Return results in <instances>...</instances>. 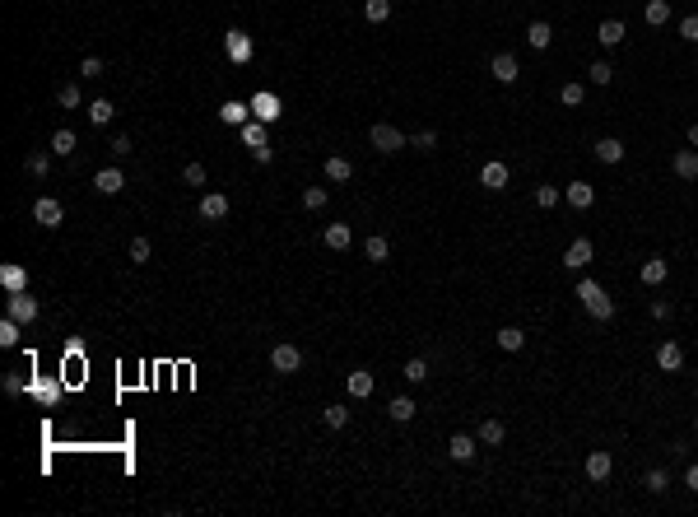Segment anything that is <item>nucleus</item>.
I'll return each mask as SVG.
<instances>
[{
  "mask_svg": "<svg viewBox=\"0 0 698 517\" xmlns=\"http://www.w3.org/2000/svg\"><path fill=\"white\" fill-rule=\"evenodd\" d=\"M0 284H5V289H10V294H19L23 284H28V275H23L19 266H0Z\"/></svg>",
  "mask_w": 698,
  "mask_h": 517,
  "instance_id": "obj_31",
  "label": "nucleus"
},
{
  "mask_svg": "<svg viewBox=\"0 0 698 517\" xmlns=\"http://www.w3.org/2000/svg\"><path fill=\"white\" fill-rule=\"evenodd\" d=\"M326 187H308V192H303V205H308V210H326Z\"/></svg>",
  "mask_w": 698,
  "mask_h": 517,
  "instance_id": "obj_37",
  "label": "nucleus"
},
{
  "mask_svg": "<svg viewBox=\"0 0 698 517\" xmlns=\"http://www.w3.org/2000/svg\"><path fill=\"white\" fill-rule=\"evenodd\" d=\"M680 37H685V42H698V14H685V19H680Z\"/></svg>",
  "mask_w": 698,
  "mask_h": 517,
  "instance_id": "obj_46",
  "label": "nucleus"
},
{
  "mask_svg": "<svg viewBox=\"0 0 698 517\" xmlns=\"http://www.w3.org/2000/svg\"><path fill=\"white\" fill-rule=\"evenodd\" d=\"M559 201H564V196H559V187H535V205H540V210H554Z\"/></svg>",
  "mask_w": 698,
  "mask_h": 517,
  "instance_id": "obj_36",
  "label": "nucleus"
},
{
  "mask_svg": "<svg viewBox=\"0 0 698 517\" xmlns=\"http://www.w3.org/2000/svg\"><path fill=\"white\" fill-rule=\"evenodd\" d=\"M322 243H326L331 252H344L349 243H354V233H349V224H326V228H322Z\"/></svg>",
  "mask_w": 698,
  "mask_h": 517,
  "instance_id": "obj_16",
  "label": "nucleus"
},
{
  "mask_svg": "<svg viewBox=\"0 0 698 517\" xmlns=\"http://www.w3.org/2000/svg\"><path fill=\"white\" fill-rule=\"evenodd\" d=\"M526 42H531L535 52H545V47L554 42V28H549V23H545V19H535L531 28H526Z\"/></svg>",
  "mask_w": 698,
  "mask_h": 517,
  "instance_id": "obj_21",
  "label": "nucleus"
},
{
  "mask_svg": "<svg viewBox=\"0 0 698 517\" xmlns=\"http://www.w3.org/2000/svg\"><path fill=\"white\" fill-rule=\"evenodd\" d=\"M47 168H52L47 154H28V173H33V178H47Z\"/></svg>",
  "mask_w": 698,
  "mask_h": 517,
  "instance_id": "obj_50",
  "label": "nucleus"
},
{
  "mask_svg": "<svg viewBox=\"0 0 698 517\" xmlns=\"http://www.w3.org/2000/svg\"><path fill=\"white\" fill-rule=\"evenodd\" d=\"M223 122H233V126H247V108H243V103H223Z\"/></svg>",
  "mask_w": 698,
  "mask_h": 517,
  "instance_id": "obj_42",
  "label": "nucleus"
},
{
  "mask_svg": "<svg viewBox=\"0 0 698 517\" xmlns=\"http://www.w3.org/2000/svg\"><path fill=\"white\" fill-rule=\"evenodd\" d=\"M131 261H149V238H131Z\"/></svg>",
  "mask_w": 698,
  "mask_h": 517,
  "instance_id": "obj_48",
  "label": "nucleus"
},
{
  "mask_svg": "<svg viewBox=\"0 0 698 517\" xmlns=\"http://www.w3.org/2000/svg\"><path fill=\"white\" fill-rule=\"evenodd\" d=\"M414 145H419V149H433V145H438V131H414Z\"/></svg>",
  "mask_w": 698,
  "mask_h": 517,
  "instance_id": "obj_51",
  "label": "nucleus"
},
{
  "mask_svg": "<svg viewBox=\"0 0 698 517\" xmlns=\"http://www.w3.org/2000/svg\"><path fill=\"white\" fill-rule=\"evenodd\" d=\"M363 19L368 23H387L391 19V0H363Z\"/></svg>",
  "mask_w": 698,
  "mask_h": 517,
  "instance_id": "obj_27",
  "label": "nucleus"
},
{
  "mask_svg": "<svg viewBox=\"0 0 698 517\" xmlns=\"http://www.w3.org/2000/svg\"><path fill=\"white\" fill-rule=\"evenodd\" d=\"M28 392H33L37 401H47V405L56 401V383H47V378H42V383H28Z\"/></svg>",
  "mask_w": 698,
  "mask_h": 517,
  "instance_id": "obj_43",
  "label": "nucleus"
},
{
  "mask_svg": "<svg viewBox=\"0 0 698 517\" xmlns=\"http://www.w3.org/2000/svg\"><path fill=\"white\" fill-rule=\"evenodd\" d=\"M447 452H452V461H475V438L470 434H452Z\"/></svg>",
  "mask_w": 698,
  "mask_h": 517,
  "instance_id": "obj_20",
  "label": "nucleus"
},
{
  "mask_svg": "<svg viewBox=\"0 0 698 517\" xmlns=\"http://www.w3.org/2000/svg\"><path fill=\"white\" fill-rule=\"evenodd\" d=\"M414 410H419V405H414L410 396H396V401L387 405V415L396 419V424H410V419H414Z\"/></svg>",
  "mask_w": 698,
  "mask_h": 517,
  "instance_id": "obj_23",
  "label": "nucleus"
},
{
  "mask_svg": "<svg viewBox=\"0 0 698 517\" xmlns=\"http://www.w3.org/2000/svg\"><path fill=\"white\" fill-rule=\"evenodd\" d=\"M624 37H629V33H624L620 19H605V23L596 28V42H600V47H624Z\"/></svg>",
  "mask_w": 698,
  "mask_h": 517,
  "instance_id": "obj_18",
  "label": "nucleus"
},
{
  "mask_svg": "<svg viewBox=\"0 0 698 517\" xmlns=\"http://www.w3.org/2000/svg\"><path fill=\"white\" fill-rule=\"evenodd\" d=\"M638 275H643V284H661L665 275H670V261H661V257H647Z\"/></svg>",
  "mask_w": 698,
  "mask_h": 517,
  "instance_id": "obj_19",
  "label": "nucleus"
},
{
  "mask_svg": "<svg viewBox=\"0 0 698 517\" xmlns=\"http://www.w3.org/2000/svg\"><path fill=\"white\" fill-rule=\"evenodd\" d=\"M270 368L275 373H298L303 368V349L298 345H275L270 349Z\"/></svg>",
  "mask_w": 698,
  "mask_h": 517,
  "instance_id": "obj_4",
  "label": "nucleus"
},
{
  "mask_svg": "<svg viewBox=\"0 0 698 517\" xmlns=\"http://www.w3.org/2000/svg\"><path fill=\"white\" fill-rule=\"evenodd\" d=\"M363 257H368V261H387V257H391V243H387L382 233H373V238L363 243Z\"/></svg>",
  "mask_w": 698,
  "mask_h": 517,
  "instance_id": "obj_28",
  "label": "nucleus"
},
{
  "mask_svg": "<svg viewBox=\"0 0 698 517\" xmlns=\"http://www.w3.org/2000/svg\"><path fill=\"white\" fill-rule=\"evenodd\" d=\"M591 257H596V248H591L587 238H573V243H568V252H564V266H568V270H587Z\"/></svg>",
  "mask_w": 698,
  "mask_h": 517,
  "instance_id": "obj_7",
  "label": "nucleus"
},
{
  "mask_svg": "<svg viewBox=\"0 0 698 517\" xmlns=\"http://www.w3.org/2000/svg\"><path fill=\"white\" fill-rule=\"evenodd\" d=\"M326 178H331V182H349V178H354V163L340 158V154H331V158H326Z\"/></svg>",
  "mask_w": 698,
  "mask_h": 517,
  "instance_id": "obj_24",
  "label": "nucleus"
},
{
  "mask_svg": "<svg viewBox=\"0 0 698 517\" xmlns=\"http://www.w3.org/2000/svg\"><path fill=\"white\" fill-rule=\"evenodd\" d=\"M424 378H429V364H424V359L405 364V383H424Z\"/></svg>",
  "mask_w": 698,
  "mask_h": 517,
  "instance_id": "obj_44",
  "label": "nucleus"
},
{
  "mask_svg": "<svg viewBox=\"0 0 698 517\" xmlns=\"http://www.w3.org/2000/svg\"><path fill=\"white\" fill-rule=\"evenodd\" d=\"M112 154H117V158L131 154V135H117V140H112Z\"/></svg>",
  "mask_w": 698,
  "mask_h": 517,
  "instance_id": "obj_52",
  "label": "nucleus"
},
{
  "mask_svg": "<svg viewBox=\"0 0 698 517\" xmlns=\"http://www.w3.org/2000/svg\"><path fill=\"white\" fill-rule=\"evenodd\" d=\"M656 368H661V373H680V368H685V349H680L675 340L656 345Z\"/></svg>",
  "mask_w": 698,
  "mask_h": 517,
  "instance_id": "obj_10",
  "label": "nucleus"
},
{
  "mask_svg": "<svg viewBox=\"0 0 698 517\" xmlns=\"http://www.w3.org/2000/svg\"><path fill=\"white\" fill-rule=\"evenodd\" d=\"M368 145H373L377 154H400V149L410 145V135L400 131V126H391V122H377L373 131H368Z\"/></svg>",
  "mask_w": 698,
  "mask_h": 517,
  "instance_id": "obj_2",
  "label": "nucleus"
},
{
  "mask_svg": "<svg viewBox=\"0 0 698 517\" xmlns=\"http://www.w3.org/2000/svg\"><path fill=\"white\" fill-rule=\"evenodd\" d=\"M5 313L14 317V322H37V298H28V289H19V294H10V303H5Z\"/></svg>",
  "mask_w": 698,
  "mask_h": 517,
  "instance_id": "obj_3",
  "label": "nucleus"
},
{
  "mask_svg": "<svg viewBox=\"0 0 698 517\" xmlns=\"http://www.w3.org/2000/svg\"><path fill=\"white\" fill-rule=\"evenodd\" d=\"M275 117H279L275 112V98H261V122H275Z\"/></svg>",
  "mask_w": 698,
  "mask_h": 517,
  "instance_id": "obj_54",
  "label": "nucleus"
},
{
  "mask_svg": "<svg viewBox=\"0 0 698 517\" xmlns=\"http://www.w3.org/2000/svg\"><path fill=\"white\" fill-rule=\"evenodd\" d=\"M52 154H75V131H70V126L52 131Z\"/></svg>",
  "mask_w": 698,
  "mask_h": 517,
  "instance_id": "obj_30",
  "label": "nucleus"
},
{
  "mask_svg": "<svg viewBox=\"0 0 698 517\" xmlns=\"http://www.w3.org/2000/svg\"><path fill=\"white\" fill-rule=\"evenodd\" d=\"M670 168H675V178L694 182V178H698V149H694V145H689V149H680V154H675V163H670Z\"/></svg>",
  "mask_w": 698,
  "mask_h": 517,
  "instance_id": "obj_17",
  "label": "nucleus"
},
{
  "mask_svg": "<svg viewBox=\"0 0 698 517\" xmlns=\"http://www.w3.org/2000/svg\"><path fill=\"white\" fill-rule=\"evenodd\" d=\"M243 140H247V149H252V154L270 145V140H266V126H261V122H247V126H243Z\"/></svg>",
  "mask_w": 698,
  "mask_h": 517,
  "instance_id": "obj_26",
  "label": "nucleus"
},
{
  "mask_svg": "<svg viewBox=\"0 0 698 517\" xmlns=\"http://www.w3.org/2000/svg\"><path fill=\"white\" fill-rule=\"evenodd\" d=\"M694 429H698V415H694Z\"/></svg>",
  "mask_w": 698,
  "mask_h": 517,
  "instance_id": "obj_57",
  "label": "nucleus"
},
{
  "mask_svg": "<svg viewBox=\"0 0 698 517\" xmlns=\"http://www.w3.org/2000/svg\"><path fill=\"white\" fill-rule=\"evenodd\" d=\"M33 219H37L42 228H61V224H66V210H61V201H52V196H42V201L33 205Z\"/></svg>",
  "mask_w": 698,
  "mask_h": 517,
  "instance_id": "obj_5",
  "label": "nucleus"
},
{
  "mask_svg": "<svg viewBox=\"0 0 698 517\" xmlns=\"http://www.w3.org/2000/svg\"><path fill=\"white\" fill-rule=\"evenodd\" d=\"M587 79H591V84H610V79H615V66H610V61H591Z\"/></svg>",
  "mask_w": 698,
  "mask_h": 517,
  "instance_id": "obj_33",
  "label": "nucleus"
},
{
  "mask_svg": "<svg viewBox=\"0 0 698 517\" xmlns=\"http://www.w3.org/2000/svg\"><path fill=\"white\" fill-rule=\"evenodd\" d=\"M479 187H484V192H503V187H508V163L489 158L484 168H479Z\"/></svg>",
  "mask_w": 698,
  "mask_h": 517,
  "instance_id": "obj_8",
  "label": "nucleus"
},
{
  "mask_svg": "<svg viewBox=\"0 0 698 517\" xmlns=\"http://www.w3.org/2000/svg\"><path fill=\"white\" fill-rule=\"evenodd\" d=\"M0 387H5V396H23V392H28V383H23L19 373H5V378H0Z\"/></svg>",
  "mask_w": 698,
  "mask_h": 517,
  "instance_id": "obj_38",
  "label": "nucleus"
},
{
  "mask_svg": "<svg viewBox=\"0 0 698 517\" xmlns=\"http://www.w3.org/2000/svg\"><path fill=\"white\" fill-rule=\"evenodd\" d=\"M126 187V173L122 168H98V178H93V192L98 196H117Z\"/></svg>",
  "mask_w": 698,
  "mask_h": 517,
  "instance_id": "obj_11",
  "label": "nucleus"
},
{
  "mask_svg": "<svg viewBox=\"0 0 698 517\" xmlns=\"http://www.w3.org/2000/svg\"><path fill=\"white\" fill-rule=\"evenodd\" d=\"M559 98H564V108H577V103L587 98V89H582V84H564V89H559Z\"/></svg>",
  "mask_w": 698,
  "mask_h": 517,
  "instance_id": "obj_40",
  "label": "nucleus"
},
{
  "mask_svg": "<svg viewBox=\"0 0 698 517\" xmlns=\"http://www.w3.org/2000/svg\"><path fill=\"white\" fill-rule=\"evenodd\" d=\"M182 182H187V187H205V168H200V163H187V168H182Z\"/></svg>",
  "mask_w": 698,
  "mask_h": 517,
  "instance_id": "obj_45",
  "label": "nucleus"
},
{
  "mask_svg": "<svg viewBox=\"0 0 698 517\" xmlns=\"http://www.w3.org/2000/svg\"><path fill=\"white\" fill-rule=\"evenodd\" d=\"M503 438H508V429H503V419H484V424H479V443H484V448H499Z\"/></svg>",
  "mask_w": 698,
  "mask_h": 517,
  "instance_id": "obj_22",
  "label": "nucleus"
},
{
  "mask_svg": "<svg viewBox=\"0 0 698 517\" xmlns=\"http://www.w3.org/2000/svg\"><path fill=\"white\" fill-rule=\"evenodd\" d=\"M19 326L23 322H14V317L5 313V322H0V345H19Z\"/></svg>",
  "mask_w": 698,
  "mask_h": 517,
  "instance_id": "obj_35",
  "label": "nucleus"
},
{
  "mask_svg": "<svg viewBox=\"0 0 698 517\" xmlns=\"http://www.w3.org/2000/svg\"><path fill=\"white\" fill-rule=\"evenodd\" d=\"M647 489H652V494H665V484H670V475H665V471H647Z\"/></svg>",
  "mask_w": 698,
  "mask_h": 517,
  "instance_id": "obj_47",
  "label": "nucleus"
},
{
  "mask_svg": "<svg viewBox=\"0 0 698 517\" xmlns=\"http://www.w3.org/2000/svg\"><path fill=\"white\" fill-rule=\"evenodd\" d=\"M694 401H698V392H694Z\"/></svg>",
  "mask_w": 698,
  "mask_h": 517,
  "instance_id": "obj_58",
  "label": "nucleus"
},
{
  "mask_svg": "<svg viewBox=\"0 0 698 517\" xmlns=\"http://www.w3.org/2000/svg\"><path fill=\"white\" fill-rule=\"evenodd\" d=\"M489 75L499 79V84H512V79L521 75V66H517V57H512V52H499V57L489 61Z\"/></svg>",
  "mask_w": 698,
  "mask_h": 517,
  "instance_id": "obj_9",
  "label": "nucleus"
},
{
  "mask_svg": "<svg viewBox=\"0 0 698 517\" xmlns=\"http://www.w3.org/2000/svg\"><path fill=\"white\" fill-rule=\"evenodd\" d=\"M200 219H210V224L228 219V196H223V192H205V196H200Z\"/></svg>",
  "mask_w": 698,
  "mask_h": 517,
  "instance_id": "obj_6",
  "label": "nucleus"
},
{
  "mask_svg": "<svg viewBox=\"0 0 698 517\" xmlns=\"http://www.w3.org/2000/svg\"><path fill=\"white\" fill-rule=\"evenodd\" d=\"M79 75H84V79L103 75V61H98V57H84V61H79Z\"/></svg>",
  "mask_w": 698,
  "mask_h": 517,
  "instance_id": "obj_49",
  "label": "nucleus"
},
{
  "mask_svg": "<svg viewBox=\"0 0 698 517\" xmlns=\"http://www.w3.org/2000/svg\"><path fill=\"white\" fill-rule=\"evenodd\" d=\"M112 117H117V108H112L107 98H93V103H89V122H93V126H107Z\"/></svg>",
  "mask_w": 698,
  "mask_h": 517,
  "instance_id": "obj_29",
  "label": "nucleus"
},
{
  "mask_svg": "<svg viewBox=\"0 0 698 517\" xmlns=\"http://www.w3.org/2000/svg\"><path fill=\"white\" fill-rule=\"evenodd\" d=\"M577 298H582V308H587L596 322H610V317H615V303H610V294L600 289L591 275H587V280H577Z\"/></svg>",
  "mask_w": 698,
  "mask_h": 517,
  "instance_id": "obj_1",
  "label": "nucleus"
},
{
  "mask_svg": "<svg viewBox=\"0 0 698 517\" xmlns=\"http://www.w3.org/2000/svg\"><path fill=\"white\" fill-rule=\"evenodd\" d=\"M56 103H61V108H79L84 98H79V89H75V84H61V89H56Z\"/></svg>",
  "mask_w": 698,
  "mask_h": 517,
  "instance_id": "obj_41",
  "label": "nucleus"
},
{
  "mask_svg": "<svg viewBox=\"0 0 698 517\" xmlns=\"http://www.w3.org/2000/svg\"><path fill=\"white\" fill-rule=\"evenodd\" d=\"M499 345L508 349V354H517V349L526 345V331H517V326H503V331H499Z\"/></svg>",
  "mask_w": 698,
  "mask_h": 517,
  "instance_id": "obj_32",
  "label": "nucleus"
},
{
  "mask_svg": "<svg viewBox=\"0 0 698 517\" xmlns=\"http://www.w3.org/2000/svg\"><path fill=\"white\" fill-rule=\"evenodd\" d=\"M322 419H326V429H344L349 424V410H344V405H326Z\"/></svg>",
  "mask_w": 698,
  "mask_h": 517,
  "instance_id": "obj_34",
  "label": "nucleus"
},
{
  "mask_svg": "<svg viewBox=\"0 0 698 517\" xmlns=\"http://www.w3.org/2000/svg\"><path fill=\"white\" fill-rule=\"evenodd\" d=\"M564 201L573 205V210H591V201H596V187H591V182H568Z\"/></svg>",
  "mask_w": 698,
  "mask_h": 517,
  "instance_id": "obj_12",
  "label": "nucleus"
},
{
  "mask_svg": "<svg viewBox=\"0 0 698 517\" xmlns=\"http://www.w3.org/2000/svg\"><path fill=\"white\" fill-rule=\"evenodd\" d=\"M228 52L238 61H247V33H243V28H233V33H228Z\"/></svg>",
  "mask_w": 698,
  "mask_h": 517,
  "instance_id": "obj_39",
  "label": "nucleus"
},
{
  "mask_svg": "<svg viewBox=\"0 0 698 517\" xmlns=\"http://www.w3.org/2000/svg\"><path fill=\"white\" fill-rule=\"evenodd\" d=\"M652 317H656V322H665V317H670V303H665V298H652Z\"/></svg>",
  "mask_w": 698,
  "mask_h": 517,
  "instance_id": "obj_53",
  "label": "nucleus"
},
{
  "mask_svg": "<svg viewBox=\"0 0 698 517\" xmlns=\"http://www.w3.org/2000/svg\"><path fill=\"white\" fill-rule=\"evenodd\" d=\"M685 484H689V489H694V494H698V461H694V466H689V471H685Z\"/></svg>",
  "mask_w": 698,
  "mask_h": 517,
  "instance_id": "obj_55",
  "label": "nucleus"
},
{
  "mask_svg": "<svg viewBox=\"0 0 698 517\" xmlns=\"http://www.w3.org/2000/svg\"><path fill=\"white\" fill-rule=\"evenodd\" d=\"M596 158H600V163H610V168H615V163H624V140H615V135H600V140H596Z\"/></svg>",
  "mask_w": 698,
  "mask_h": 517,
  "instance_id": "obj_14",
  "label": "nucleus"
},
{
  "mask_svg": "<svg viewBox=\"0 0 698 517\" xmlns=\"http://www.w3.org/2000/svg\"><path fill=\"white\" fill-rule=\"evenodd\" d=\"M610 471H615V457L610 452H587V480H610Z\"/></svg>",
  "mask_w": 698,
  "mask_h": 517,
  "instance_id": "obj_13",
  "label": "nucleus"
},
{
  "mask_svg": "<svg viewBox=\"0 0 698 517\" xmlns=\"http://www.w3.org/2000/svg\"><path fill=\"white\" fill-rule=\"evenodd\" d=\"M643 19L652 23V28H661V23H670V0H647Z\"/></svg>",
  "mask_w": 698,
  "mask_h": 517,
  "instance_id": "obj_25",
  "label": "nucleus"
},
{
  "mask_svg": "<svg viewBox=\"0 0 698 517\" xmlns=\"http://www.w3.org/2000/svg\"><path fill=\"white\" fill-rule=\"evenodd\" d=\"M689 145H694V149H698V122H694V126H689Z\"/></svg>",
  "mask_w": 698,
  "mask_h": 517,
  "instance_id": "obj_56",
  "label": "nucleus"
},
{
  "mask_svg": "<svg viewBox=\"0 0 698 517\" xmlns=\"http://www.w3.org/2000/svg\"><path fill=\"white\" fill-rule=\"evenodd\" d=\"M344 387H349V396L368 401V396H373V387H377V378H373L368 368H359V373H349V378H344Z\"/></svg>",
  "mask_w": 698,
  "mask_h": 517,
  "instance_id": "obj_15",
  "label": "nucleus"
}]
</instances>
